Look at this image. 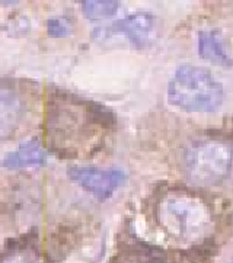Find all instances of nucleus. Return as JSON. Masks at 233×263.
Listing matches in <instances>:
<instances>
[{
	"mask_svg": "<svg viewBox=\"0 0 233 263\" xmlns=\"http://www.w3.org/2000/svg\"><path fill=\"white\" fill-rule=\"evenodd\" d=\"M168 99L184 110L207 112L222 103L223 86L207 68L182 66L169 82Z\"/></svg>",
	"mask_w": 233,
	"mask_h": 263,
	"instance_id": "1",
	"label": "nucleus"
},
{
	"mask_svg": "<svg viewBox=\"0 0 233 263\" xmlns=\"http://www.w3.org/2000/svg\"><path fill=\"white\" fill-rule=\"evenodd\" d=\"M164 226L175 236L195 238L210 227V211L199 198L190 194H172L159 206Z\"/></svg>",
	"mask_w": 233,
	"mask_h": 263,
	"instance_id": "2",
	"label": "nucleus"
},
{
	"mask_svg": "<svg viewBox=\"0 0 233 263\" xmlns=\"http://www.w3.org/2000/svg\"><path fill=\"white\" fill-rule=\"evenodd\" d=\"M232 148L222 141L207 140L192 144L185 154L188 178L199 185H213L229 173Z\"/></svg>",
	"mask_w": 233,
	"mask_h": 263,
	"instance_id": "3",
	"label": "nucleus"
},
{
	"mask_svg": "<svg viewBox=\"0 0 233 263\" xmlns=\"http://www.w3.org/2000/svg\"><path fill=\"white\" fill-rule=\"evenodd\" d=\"M155 17L150 13L137 12L129 16L122 17L110 26L98 28L95 38H108L114 35H122L136 47H145L152 41L155 35Z\"/></svg>",
	"mask_w": 233,
	"mask_h": 263,
	"instance_id": "4",
	"label": "nucleus"
},
{
	"mask_svg": "<svg viewBox=\"0 0 233 263\" xmlns=\"http://www.w3.org/2000/svg\"><path fill=\"white\" fill-rule=\"evenodd\" d=\"M69 176L85 191L101 199L113 195V192L124 182L126 175L118 169H98L91 166H73Z\"/></svg>",
	"mask_w": 233,
	"mask_h": 263,
	"instance_id": "5",
	"label": "nucleus"
},
{
	"mask_svg": "<svg viewBox=\"0 0 233 263\" xmlns=\"http://www.w3.org/2000/svg\"><path fill=\"white\" fill-rule=\"evenodd\" d=\"M22 110V102L15 92L0 89V140H6L16 131Z\"/></svg>",
	"mask_w": 233,
	"mask_h": 263,
	"instance_id": "6",
	"label": "nucleus"
},
{
	"mask_svg": "<svg viewBox=\"0 0 233 263\" xmlns=\"http://www.w3.org/2000/svg\"><path fill=\"white\" fill-rule=\"evenodd\" d=\"M199 51L200 55L207 61L222 64V66H232L233 60L227 52L225 38L216 29L200 32Z\"/></svg>",
	"mask_w": 233,
	"mask_h": 263,
	"instance_id": "7",
	"label": "nucleus"
},
{
	"mask_svg": "<svg viewBox=\"0 0 233 263\" xmlns=\"http://www.w3.org/2000/svg\"><path fill=\"white\" fill-rule=\"evenodd\" d=\"M44 161H45V152L43 150V147L38 141L31 140L19 145L15 152L9 153L2 161V166L8 169H22V167L40 166Z\"/></svg>",
	"mask_w": 233,
	"mask_h": 263,
	"instance_id": "8",
	"label": "nucleus"
},
{
	"mask_svg": "<svg viewBox=\"0 0 233 263\" xmlns=\"http://www.w3.org/2000/svg\"><path fill=\"white\" fill-rule=\"evenodd\" d=\"M0 263H43V259L34 247L19 246L2 256Z\"/></svg>",
	"mask_w": 233,
	"mask_h": 263,
	"instance_id": "9",
	"label": "nucleus"
},
{
	"mask_svg": "<svg viewBox=\"0 0 233 263\" xmlns=\"http://www.w3.org/2000/svg\"><path fill=\"white\" fill-rule=\"evenodd\" d=\"M82 9L89 19H104L113 16L118 9L117 2L101 0V2H82Z\"/></svg>",
	"mask_w": 233,
	"mask_h": 263,
	"instance_id": "10",
	"label": "nucleus"
},
{
	"mask_svg": "<svg viewBox=\"0 0 233 263\" xmlns=\"http://www.w3.org/2000/svg\"><path fill=\"white\" fill-rule=\"evenodd\" d=\"M47 29L51 36H66L70 32V25L69 22L63 17H54V19L48 21Z\"/></svg>",
	"mask_w": 233,
	"mask_h": 263,
	"instance_id": "11",
	"label": "nucleus"
}]
</instances>
